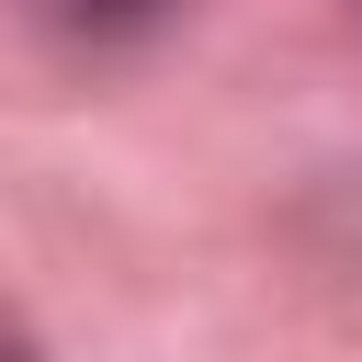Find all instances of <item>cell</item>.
<instances>
[{
  "mask_svg": "<svg viewBox=\"0 0 362 362\" xmlns=\"http://www.w3.org/2000/svg\"><path fill=\"white\" fill-rule=\"evenodd\" d=\"M68 23H136V11H158V0H57Z\"/></svg>",
  "mask_w": 362,
  "mask_h": 362,
  "instance_id": "cell-1",
  "label": "cell"
},
{
  "mask_svg": "<svg viewBox=\"0 0 362 362\" xmlns=\"http://www.w3.org/2000/svg\"><path fill=\"white\" fill-rule=\"evenodd\" d=\"M0 362H23V351H11V339H0Z\"/></svg>",
  "mask_w": 362,
  "mask_h": 362,
  "instance_id": "cell-2",
  "label": "cell"
}]
</instances>
